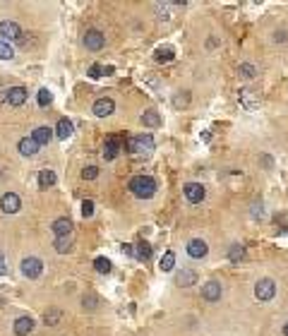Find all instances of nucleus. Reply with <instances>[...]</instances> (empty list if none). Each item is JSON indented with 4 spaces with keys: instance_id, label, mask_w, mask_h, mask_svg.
I'll use <instances>...</instances> for the list:
<instances>
[{
    "instance_id": "16",
    "label": "nucleus",
    "mask_w": 288,
    "mask_h": 336,
    "mask_svg": "<svg viewBox=\"0 0 288 336\" xmlns=\"http://www.w3.org/2000/svg\"><path fill=\"white\" fill-rule=\"evenodd\" d=\"M72 132H74V125H72L68 118H60V120H58V125H55L53 134L58 137V139H70Z\"/></svg>"
},
{
    "instance_id": "12",
    "label": "nucleus",
    "mask_w": 288,
    "mask_h": 336,
    "mask_svg": "<svg viewBox=\"0 0 288 336\" xmlns=\"http://www.w3.org/2000/svg\"><path fill=\"white\" fill-rule=\"evenodd\" d=\"M15 334L17 336H27L34 332V317H29V315H22V317L15 319Z\"/></svg>"
},
{
    "instance_id": "21",
    "label": "nucleus",
    "mask_w": 288,
    "mask_h": 336,
    "mask_svg": "<svg viewBox=\"0 0 288 336\" xmlns=\"http://www.w3.org/2000/svg\"><path fill=\"white\" fill-rule=\"evenodd\" d=\"M55 173L51 170V168H43V170H38V187L41 190H48V187H53L55 185Z\"/></svg>"
},
{
    "instance_id": "40",
    "label": "nucleus",
    "mask_w": 288,
    "mask_h": 336,
    "mask_svg": "<svg viewBox=\"0 0 288 336\" xmlns=\"http://www.w3.org/2000/svg\"><path fill=\"white\" fill-rule=\"evenodd\" d=\"M5 271H7V264H5V255L0 252V276H5Z\"/></svg>"
},
{
    "instance_id": "15",
    "label": "nucleus",
    "mask_w": 288,
    "mask_h": 336,
    "mask_svg": "<svg viewBox=\"0 0 288 336\" xmlns=\"http://www.w3.org/2000/svg\"><path fill=\"white\" fill-rule=\"evenodd\" d=\"M24 101H27V89H24V87H10V89H7V103H10V106L17 108Z\"/></svg>"
},
{
    "instance_id": "27",
    "label": "nucleus",
    "mask_w": 288,
    "mask_h": 336,
    "mask_svg": "<svg viewBox=\"0 0 288 336\" xmlns=\"http://www.w3.org/2000/svg\"><path fill=\"white\" fill-rule=\"evenodd\" d=\"M135 255H137V260L149 262V260H151V245L146 243V240H142V243L137 245V250H135Z\"/></svg>"
},
{
    "instance_id": "5",
    "label": "nucleus",
    "mask_w": 288,
    "mask_h": 336,
    "mask_svg": "<svg viewBox=\"0 0 288 336\" xmlns=\"http://www.w3.org/2000/svg\"><path fill=\"white\" fill-rule=\"evenodd\" d=\"M182 195H185V200L190 202V204H199L204 197H207V190L202 183H187V185L182 187Z\"/></svg>"
},
{
    "instance_id": "8",
    "label": "nucleus",
    "mask_w": 288,
    "mask_h": 336,
    "mask_svg": "<svg viewBox=\"0 0 288 336\" xmlns=\"http://www.w3.org/2000/svg\"><path fill=\"white\" fill-rule=\"evenodd\" d=\"M84 46H87L89 51H101V48L106 46V36H104L99 29H89V32L84 34Z\"/></svg>"
},
{
    "instance_id": "23",
    "label": "nucleus",
    "mask_w": 288,
    "mask_h": 336,
    "mask_svg": "<svg viewBox=\"0 0 288 336\" xmlns=\"http://www.w3.org/2000/svg\"><path fill=\"white\" fill-rule=\"evenodd\" d=\"M55 252H60V255H65V252H70L72 245H74V235H63V238H55Z\"/></svg>"
},
{
    "instance_id": "35",
    "label": "nucleus",
    "mask_w": 288,
    "mask_h": 336,
    "mask_svg": "<svg viewBox=\"0 0 288 336\" xmlns=\"http://www.w3.org/2000/svg\"><path fill=\"white\" fill-rule=\"evenodd\" d=\"M82 302H84V310H94V307L99 305V298H96L94 293H89V296H84V298H82Z\"/></svg>"
},
{
    "instance_id": "18",
    "label": "nucleus",
    "mask_w": 288,
    "mask_h": 336,
    "mask_svg": "<svg viewBox=\"0 0 288 336\" xmlns=\"http://www.w3.org/2000/svg\"><path fill=\"white\" fill-rule=\"evenodd\" d=\"M118 154H120V139H118V137H108L106 144H104V159H106V161H113Z\"/></svg>"
},
{
    "instance_id": "41",
    "label": "nucleus",
    "mask_w": 288,
    "mask_h": 336,
    "mask_svg": "<svg viewBox=\"0 0 288 336\" xmlns=\"http://www.w3.org/2000/svg\"><path fill=\"white\" fill-rule=\"evenodd\" d=\"M123 252L130 255V257H135V247H132V245H123Z\"/></svg>"
},
{
    "instance_id": "33",
    "label": "nucleus",
    "mask_w": 288,
    "mask_h": 336,
    "mask_svg": "<svg viewBox=\"0 0 288 336\" xmlns=\"http://www.w3.org/2000/svg\"><path fill=\"white\" fill-rule=\"evenodd\" d=\"M173 106L176 108H185V106H190V92H178L173 96Z\"/></svg>"
},
{
    "instance_id": "36",
    "label": "nucleus",
    "mask_w": 288,
    "mask_h": 336,
    "mask_svg": "<svg viewBox=\"0 0 288 336\" xmlns=\"http://www.w3.org/2000/svg\"><path fill=\"white\" fill-rule=\"evenodd\" d=\"M82 216H84V219L94 216V202H91V200H84V202H82Z\"/></svg>"
},
{
    "instance_id": "31",
    "label": "nucleus",
    "mask_w": 288,
    "mask_h": 336,
    "mask_svg": "<svg viewBox=\"0 0 288 336\" xmlns=\"http://www.w3.org/2000/svg\"><path fill=\"white\" fill-rule=\"evenodd\" d=\"M36 101H38V106H41V108H46V106H51V103H53V94L48 92V89H41V92L36 94Z\"/></svg>"
},
{
    "instance_id": "39",
    "label": "nucleus",
    "mask_w": 288,
    "mask_h": 336,
    "mask_svg": "<svg viewBox=\"0 0 288 336\" xmlns=\"http://www.w3.org/2000/svg\"><path fill=\"white\" fill-rule=\"evenodd\" d=\"M274 41H276V43H284V41H286V32H284V29L274 32Z\"/></svg>"
},
{
    "instance_id": "17",
    "label": "nucleus",
    "mask_w": 288,
    "mask_h": 336,
    "mask_svg": "<svg viewBox=\"0 0 288 336\" xmlns=\"http://www.w3.org/2000/svg\"><path fill=\"white\" fill-rule=\"evenodd\" d=\"M176 283L178 286H195L197 283V271H192V269H180V271H176Z\"/></svg>"
},
{
    "instance_id": "3",
    "label": "nucleus",
    "mask_w": 288,
    "mask_h": 336,
    "mask_svg": "<svg viewBox=\"0 0 288 336\" xmlns=\"http://www.w3.org/2000/svg\"><path fill=\"white\" fill-rule=\"evenodd\" d=\"M19 267H22V274L27 279H38L43 274V262L38 260V257H24Z\"/></svg>"
},
{
    "instance_id": "43",
    "label": "nucleus",
    "mask_w": 288,
    "mask_h": 336,
    "mask_svg": "<svg viewBox=\"0 0 288 336\" xmlns=\"http://www.w3.org/2000/svg\"><path fill=\"white\" fill-rule=\"evenodd\" d=\"M284 334L288 336V322H286V324H284Z\"/></svg>"
},
{
    "instance_id": "29",
    "label": "nucleus",
    "mask_w": 288,
    "mask_h": 336,
    "mask_svg": "<svg viewBox=\"0 0 288 336\" xmlns=\"http://www.w3.org/2000/svg\"><path fill=\"white\" fill-rule=\"evenodd\" d=\"M238 75L243 77V79H254V77H257V67H254L252 63H243V65L238 67Z\"/></svg>"
},
{
    "instance_id": "11",
    "label": "nucleus",
    "mask_w": 288,
    "mask_h": 336,
    "mask_svg": "<svg viewBox=\"0 0 288 336\" xmlns=\"http://www.w3.org/2000/svg\"><path fill=\"white\" fill-rule=\"evenodd\" d=\"M94 115H99V118H106V115H110V113L115 111V103H113V99H108V96H104V99H96L94 101Z\"/></svg>"
},
{
    "instance_id": "7",
    "label": "nucleus",
    "mask_w": 288,
    "mask_h": 336,
    "mask_svg": "<svg viewBox=\"0 0 288 336\" xmlns=\"http://www.w3.org/2000/svg\"><path fill=\"white\" fill-rule=\"evenodd\" d=\"M187 255H190L192 260H204V257L209 255V245L204 243L202 238H192V240L187 243Z\"/></svg>"
},
{
    "instance_id": "26",
    "label": "nucleus",
    "mask_w": 288,
    "mask_h": 336,
    "mask_svg": "<svg viewBox=\"0 0 288 336\" xmlns=\"http://www.w3.org/2000/svg\"><path fill=\"white\" fill-rule=\"evenodd\" d=\"M176 5L173 2H156L154 5V10H156V15H159V19H171L173 15H171V10H173Z\"/></svg>"
},
{
    "instance_id": "9",
    "label": "nucleus",
    "mask_w": 288,
    "mask_h": 336,
    "mask_svg": "<svg viewBox=\"0 0 288 336\" xmlns=\"http://www.w3.org/2000/svg\"><path fill=\"white\" fill-rule=\"evenodd\" d=\"M22 202H19V197L15 192H5L2 197H0V209H2V214H17Z\"/></svg>"
},
{
    "instance_id": "30",
    "label": "nucleus",
    "mask_w": 288,
    "mask_h": 336,
    "mask_svg": "<svg viewBox=\"0 0 288 336\" xmlns=\"http://www.w3.org/2000/svg\"><path fill=\"white\" fill-rule=\"evenodd\" d=\"M94 269H96L99 274H110L113 264H110V260H106V257H96V260H94Z\"/></svg>"
},
{
    "instance_id": "34",
    "label": "nucleus",
    "mask_w": 288,
    "mask_h": 336,
    "mask_svg": "<svg viewBox=\"0 0 288 336\" xmlns=\"http://www.w3.org/2000/svg\"><path fill=\"white\" fill-rule=\"evenodd\" d=\"M46 324H51V327H55V324H60V319H63V312L60 310H51V312H46Z\"/></svg>"
},
{
    "instance_id": "13",
    "label": "nucleus",
    "mask_w": 288,
    "mask_h": 336,
    "mask_svg": "<svg viewBox=\"0 0 288 336\" xmlns=\"http://www.w3.org/2000/svg\"><path fill=\"white\" fill-rule=\"evenodd\" d=\"M51 228H53L55 238H63V235H72V221L68 219V216H60V219H55Z\"/></svg>"
},
{
    "instance_id": "1",
    "label": "nucleus",
    "mask_w": 288,
    "mask_h": 336,
    "mask_svg": "<svg viewBox=\"0 0 288 336\" xmlns=\"http://www.w3.org/2000/svg\"><path fill=\"white\" fill-rule=\"evenodd\" d=\"M127 190L137 197V200H151L154 192H156V180L151 175H135L130 183H127Z\"/></svg>"
},
{
    "instance_id": "42",
    "label": "nucleus",
    "mask_w": 288,
    "mask_h": 336,
    "mask_svg": "<svg viewBox=\"0 0 288 336\" xmlns=\"http://www.w3.org/2000/svg\"><path fill=\"white\" fill-rule=\"evenodd\" d=\"M7 101V89H0V103Z\"/></svg>"
},
{
    "instance_id": "32",
    "label": "nucleus",
    "mask_w": 288,
    "mask_h": 336,
    "mask_svg": "<svg viewBox=\"0 0 288 336\" xmlns=\"http://www.w3.org/2000/svg\"><path fill=\"white\" fill-rule=\"evenodd\" d=\"M12 58H15V48L0 38V60H12Z\"/></svg>"
},
{
    "instance_id": "28",
    "label": "nucleus",
    "mask_w": 288,
    "mask_h": 336,
    "mask_svg": "<svg viewBox=\"0 0 288 336\" xmlns=\"http://www.w3.org/2000/svg\"><path fill=\"white\" fill-rule=\"evenodd\" d=\"M159 267H161V271H173V267H176V252L168 250L161 257V264H159Z\"/></svg>"
},
{
    "instance_id": "2",
    "label": "nucleus",
    "mask_w": 288,
    "mask_h": 336,
    "mask_svg": "<svg viewBox=\"0 0 288 336\" xmlns=\"http://www.w3.org/2000/svg\"><path fill=\"white\" fill-rule=\"evenodd\" d=\"M127 149L132 151V154H151L154 151V137L149 134V132H142V134H135V137H130V142H127Z\"/></svg>"
},
{
    "instance_id": "22",
    "label": "nucleus",
    "mask_w": 288,
    "mask_h": 336,
    "mask_svg": "<svg viewBox=\"0 0 288 336\" xmlns=\"http://www.w3.org/2000/svg\"><path fill=\"white\" fill-rule=\"evenodd\" d=\"M140 123H142L144 128H159L161 125V115L156 111H144L140 115Z\"/></svg>"
},
{
    "instance_id": "6",
    "label": "nucleus",
    "mask_w": 288,
    "mask_h": 336,
    "mask_svg": "<svg viewBox=\"0 0 288 336\" xmlns=\"http://www.w3.org/2000/svg\"><path fill=\"white\" fill-rule=\"evenodd\" d=\"M0 36L2 41H19L22 38V29H19L17 22H10V19H5V22H0Z\"/></svg>"
},
{
    "instance_id": "4",
    "label": "nucleus",
    "mask_w": 288,
    "mask_h": 336,
    "mask_svg": "<svg viewBox=\"0 0 288 336\" xmlns=\"http://www.w3.org/2000/svg\"><path fill=\"white\" fill-rule=\"evenodd\" d=\"M254 296L257 300H262V302H267L276 296V283L274 279H259L257 281V286H254Z\"/></svg>"
},
{
    "instance_id": "20",
    "label": "nucleus",
    "mask_w": 288,
    "mask_h": 336,
    "mask_svg": "<svg viewBox=\"0 0 288 336\" xmlns=\"http://www.w3.org/2000/svg\"><path fill=\"white\" fill-rule=\"evenodd\" d=\"M17 149L22 156H36V154H38V144H36L32 137H24V139H19Z\"/></svg>"
},
{
    "instance_id": "38",
    "label": "nucleus",
    "mask_w": 288,
    "mask_h": 336,
    "mask_svg": "<svg viewBox=\"0 0 288 336\" xmlns=\"http://www.w3.org/2000/svg\"><path fill=\"white\" fill-rule=\"evenodd\" d=\"M87 75H89V79H99V77L104 75V67H101V65H91Z\"/></svg>"
},
{
    "instance_id": "37",
    "label": "nucleus",
    "mask_w": 288,
    "mask_h": 336,
    "mask_svg": "<svg viewBox=\"0 0 288 336\" xmlns=\"http://www.w3.org/2000/svg\"><path fill=\"white\" fill-rule=\"evenodd\" d=\"M96 175H99V168L96 166H87L84 170H82V178H84V180H94Z\"/></svg>"
},
{
    "instance_id": "14",
    "label": "nucleus",
    "mask_w": 288,
    "mask_h": 336,
    "mask_svg": "<svg viewBox=\"0 0 288 336\" xmlns=\"http://www.w3.org/2000/svg\"><path fill=\"white\" fill-rule=\"evenodd\" d=\"M55 134L51 128H46V125H41V128H36L34 132H32V139H34L38 147H43V144H51V139H53Z\"/></svg>"
},
{
    "instance_id": "10",
    "label": "nucleus",
    "mask_w": 288,
    "mask_h": 336,
    "mask_svg": "<svg viewBox=\"0 0 288 336\" xmlns=\"http://www.w3.org/2000/svg\"><path fill=\"white\" fill-rule=\"evenodd\" d=\"M221 293H223V288H221L218 281H207V283L202 286V298L207 300V302H216V300H221Z\"/></svg>"
},
{
    "instance_id": "19",
    "label": "nucleus",
    "mask_w": 288,
    "mask_h": 336,
    "mask_svg": "<svg viewBox=\"0 0 288 336\" xmlns=\"http://www.w3.org/2000/svg\"><path fill=\"white\" fill-rule=\"evenodd\" d=\"M240 103H243L248 111H254V108L259 106V96L252 92V89H243V92H240Z\"/></svg>"
},
{
    "instance_id": "25",
    "label": "nucleus",
    "mask_w": 288,
    "mask_h": 336,
    "mask_svg": "<svg viewBox=\"0 0 288 336\" xmlns=\"http://www.w3.org/2000/svg\"><path fill=\"white\" fill-rule=\"evenodd\" d=\"M228 260L233 262V264H240V262L245 260V247L240 243H233L228 247Z\"/></svg>"
},
{
    "instance_id": "24",
    "label": "nucleus",
    "mask_w": 288,
    "mask_h": 336,
    "mask_svg": "<svg viewBox=\"0 0 288 336\" xmlns=\"http://www.w3.org/2000/svg\"><path fill=\"white\" fill-rule=\"evenodd\" d=\"M176 58V51L171 48V46H163V48H156L154 51V60L156 63H171Z\"/></svg>"
}]
</instances>
